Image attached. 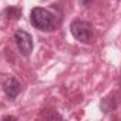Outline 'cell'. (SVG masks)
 <instances>
[{
	"label": "cell",
	"instance_id": "6da1fadb",
	"mask_svg": "<svg viewBox=\"0 0 121 121\" xmlns=\"http://www.w3.org/2000/svg\"><path fill=\"white\" fill-rule=\"evenodd\" d=\"M30 19H31V24L43 31L51 30L56 24V16L50 10H46L43 7H34L30 13Z\"/></svg>",
	"mask_w": 121,
	"mask_h": 121
},
{
	"label": "cell",
	"instance_id": "7a4b0ae2",
	"mask_svg": "<svg viewBox=\"0 0 121 121\" xmlns=\"http://www.w3.org/2000/svg\"><path fill=\"white\" fill-rule=\"evenodd\" d=\"M70 31H71V34L74 36L76 40H78L81 43H86V44L90 43L91 36H93V27H91V24L88 22H84V20H80V19L71 22Z\"/></svg>",
	"mask_w": 121,
	"mask_h": 121
},
{
	"label": "cell",
	"instance_id": "3957f363",
	"mask_svg": "<svg viewBox=\"0 0 121 121\" xmlns=\"http://www.w3.org/2000/svg\"><path fill=\"white\" fill-rule=\"evenodd\" d=\"M14 41L20 50V53L24 56V57H29L33 51V39L31 36L24 31V30H17L14 33Z\"/></svg>",
	"mask_w": 121,
	"mask_h": 121
},
{
	"label": "cell",
	"instance_id": "277c9868",
	"mask_svg": "<svg viewBox=\"0 0 121 121\" xmlns=\"http://www.w3.org/2000/svg\"><path fill=\"white\" fill-rule=\"evenodd\" d=\"M3 90H4L6 95L13 100V98H16L19 95V93L22 90V86H20V83L14 77H7L3 81Z\"/></svg>",
	"mask_w": 121,
	"mask_h": 121
},
{
	"label": "cell",
	"instance_id": "5b68a950",
	"mask_svg": "<svg viewBox=\"0 0 121 121\" xmlns=\"http://www.w3.org/2000/svg\"><path fill=\"white\" fill-rule=\"evenodd\" d=\"M78 2H80V3H81V4H87V3H88V2H90V0H78Z\"/></svg>",
	"mask_w": 121,
	"mask_h": 121
}]
</instances>
